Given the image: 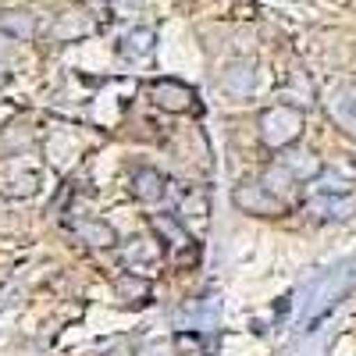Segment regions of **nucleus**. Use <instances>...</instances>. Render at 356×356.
Here are the masks:
<instances>
[{
	"instance_id": "7",
	"label": "nucleus",
	"mask_w": 356,
	"mask_h": 356,
	"mask_svg": "<svg viewBox=\"0 0 356 356\" xmlns=\"http://www.w3.org/2000/svg\"><path fill=\"white\" fill-rule=\"evenodd\" d=\"M221 89L228 97H235V100L250 97L257 89V65L253 61H232L225 68V75H221Z\"/></svg>"
},
{
	"instance_id": "13",
	"label": "nucleus",
	"mask_w": 356,
	"mask_h": 356,
	"mask_svg": "<svg viewBox=\"0 0 356 356\" xmlns=\"http://www.w3.org/2000/svg\"><path fill=\"white\" fill-rule=\"evenodd\" d=\"M175 353L178 356H207V339L196 328H182V332H175Z\"/></svg>"
},
{
	"instance_id": "3",
	"label": "nucleus",
	"mask_w": 356,
	"mask_h": 356,
	"mask_svg": "<svg viewBox=\"0 0 356 356\" xmlns=\"http://www.w3.org/2000/svg\"><path fill=\"white\" fill-rule=\"evenodd\" d=\"M150 97L164 114H193V111H200L196 89L189 82H178V79H154Z\"/></svg>"
},
{
	"instance_id": "1",
	"label": "nucleus",
	"mask_w": 356,
	"mask_h": 356,
	"mask_svg": "<svg viewBox=\"0 0 356 356\" xmlns=\"http://www.w3.org/2000/svg\"><path fill=\"white\" fill-rule=\"evenodd\" d=\"M257 132H260V143H264L271 154L289 150V146H296V143H300V136H303V107L282 100V104H275V107L260 111Z\"/></svg>"
},
{
	"instance_id": "8",
	"label": "nucleus",
	"mask_w": 356,
	"mask_h": 356,
	"mask_svg": "<svg viewBox=\"0 0 356 356\" xmlns=\"http://www.w3.org/2000/svg\"><path fill=\"white\" fill-rule=\"evenodd\" d=\"M307 211L317 221H342L353 214V200H349V193H317Z\"/></svg>"
},
{
	"instance_id": "2",
	"label": "nucleus",
	"mask_w": 356,
	"mask_h": 356,
	"mask_svg": "<svg viewBox=\"0 0 356 356\" xmlns=\"http://www.w3.org/2000/svg\"><path fill=\"white\" fill-rule=\"evenodd\" d=\"M232 203L243 214H257V218H282L289 211L278 189H271V182H239L232 193Z\"/></svg>"
},
{
	"instance_id": "5",
	"label": "nucleus",
	"mask_w": 356,
	"mask_h": 356,
	"mask_svg": "<svg viewBox=\"0 0 356 356\" xmlns=\"http://www.w3.org/2000/svg\"><path fill=\"white\" fill-rule=\"evenodd\" d=\"M114 296L122 300L125 307H150L154 303V282L146 275H136V271H122L114 278Z\"/></svg>"
},
{
	"instance_id": "12",
	"label": "nucleus",
	"mask_w": 356,
	"mask_h": 356,
	"mask_svg": "<svg viewBox=\"0 0 356 356\" xmlns=\"http://www.w3.org/2000/svg\"><path fill=\"white\" fill-rule=\"evenodd\" d=\"M0 33L8 40H33L36 36V18L29 11H4L0 15Z\"/></svg>"
},
{
	"instance_id": "11",
	"label": "nucleus",
	"mask_w": 356,
	"mask_h": 356,
	"mask_svg": "<svg viewBox=\"0 0 356 356\" xmlns=\"http://www.w3.org/2000/svg\"><path fill=\"white\" fill-rule=\"evenodd\" d=\"M75 235H79L86 246H93V250H111V246H118V232H114L107 221H100V218H79V221H75Z\"/></svg>"
},
{
	"instance_id": "9",
	"label": "nucleus",
	"mask_w": 356,
	"mask_h": 356,
	"mask_svg": "<svg viewBox=\"0 0 356 356\" xmlns=\"http://www.w3.org/2000/svg\"><path fill=\"white\" fill-rule=\"evenodd\" d=\"M122 50L129 61H146V57H154V50H157V29H150V25H136V29H129V33L122 36Z\"/></svg>"
},
{
	"instance_id": "14",
	"label": "nucleus",
	"mask_w": 356,
	"mask_h": 356,
	"mask_svg": "<svg viewBox=\"0 0 356 356\" xmlns=\"http://www.w3.org/2000/svg\"><path fill=\"white\" fill-rule=\"evenodd\" d=\"M0 15H4V11H0Z\"/></svg>"
},
{
	"instance_id": "4",
	"label": "nucleus",
	"mask_w": 356,
	"mask_h": 356,
	"mask_svg": "<svg viewBox=\"0 0 356 356\" xmlns=\"http://www.w3.org/2000/svg\"><path fill=\"white\" fill-rule=\"evenodd\" d=\"M328 118L335 122L339 132H346L349 139H356V82L335 86L328 97Z\"/></svg>"
},
{
	"instance_id": "6",
	"label": "nucleus",
	"mask_w": 356,
	"mask_h": 356,
	"mask_svg": "<svg viewBox=\"0 0 356 356\" xmlns=\"http://www.w3.org/2000/svg\"><path fill=\"white\" fill-rule=\"evenodd\" d=\"M129 186H132V196L139 203H161L168 196V178L157 168H136Z\"/></svg>"
},
{
	"instance_id": "10",
	"label": "nucleus",
	"mask_w": 356,
	"mask_h": 356,
	"mask_svg": "<svg viewBox=\"0 0 356 356\" xmlns=\"http://www.w3.org/2000/svg\"><path fill=\"white\" fill-rule=\"evenodd\" d=\"M278 164L296 178V182H310V178H317L324 171V164L310 154V150H296V146H289V150H282Z\"/></svg>"
}]
</instances>
